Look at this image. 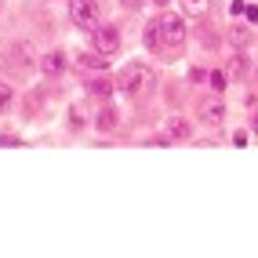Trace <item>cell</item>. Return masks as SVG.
I'll use <instances>...</instances> for the list:
<instances>
[{
    "mask_svg": "<svg viewBox=\"0 0 258 258\" xmlns=\"http://www.w3.org/2000/svg\"><path fill=\"white\" fill-rule=\"evenodd\" d=\"M153 84H157V77H153V70L146 62H131V66H124V73H120V91H124L127 98L149 95Z\"/></svg>",
    "mask_w": 258,
    "mask_h": 258,
    "instance_id": "6da1fadb",
    "label": "cell"
},
{
    "mask_svg": "<svg viewBox=\"0 0 258 258\" xmlns=\"http://www.w3.org/2000/svg\"><path fill=\"white\" fill-rule=\"evenodd\" d=\"M153 33H157L160 47H178L185 40V22L178 19V15H160V19L153 22Z\"/></svg>",
    "mask_w": 258,
    "mask_h": 258,
    "instance_id": "7a4b0ae2",
    "label": "cell"
},
{
    "mask_svg": "<svg viewBox=\"0 0 258 258\" xmlns=\"http://www.w3.org/2000/svg\"><path fill=\"white\" fill-rule=\"evenodd\" d=\"M197 116H200L208 127H218L222 120H226V106H222V98H218V95L200 98V102H197Z\"/></svg>",
    "mask_w": 258,
    "mask_h": 258,
    "instance_id": "3957f363",
    "label": "cell"
},
{
    "mask_svg": "<svg viewBox=\"0 0 258 258\" xmlns=\"http://www.w3.org/2000/svg\"><path fill=\"white\" fill-rule=\"evenodd\" d=\"M70 15H73V22L84 26V29L98 26V0H73V4H70Z\"/></svg>",
    "mask_w": 258,
    "mask_h": 258,
    "instance_id": "277c9868",
    "label": "cell"
},
{
    "mask_svg": "<svg viewBox=\"0 0 258 258\" xmlns=\"http://www.w3.org/2000/svg\"><path fill=\"white\" fill-rule=\"evenodd\" d=\"M91 44L102 51V55H109V51L120 47V29L116 26H91Z\"/></svg>",
    "mask_w": 258,
    "mask_h": 258,
    "instance_id": "5b68a950",
    "label": "cell"
},
{
    "mask_svg": "<svg viewBox=\"0 0 258 258\" xmlns=\"http://www.w3.org/2000/svg\"><path fill=\"white\" fill-rule=\"evenodd\" d=\"M40 70H44L47 77H58V73L66 70V58H62V51H51V55H44V62H40Z\"/></svg>",
    "mask_w": 258,
    "mask_h": 258,
    "instance_id": "8992f818",
    "label": "cell"
},
{
    "mask_svg": "<svg viewBox=\"0 0 258 258\" xmlns=\"http://www.w3.org/2000/svg\"><path fill=\"white\" fill-rule=\"evenodd\" d=\"M84 91H88L91 98H109V95H113V84H109V80H102V77H95V80L84 84Z\"/></svg>",
    "mask_w": 258,
    "mask_h": 258,
    "instance_id": "52a82bcc",
    "label": "cell"
},
{
    "mask_svg": "<svg viewBox=\"0 0 258 258\" xmlns=\"http://www.w3.org/2000/svg\"><path fill=\"white\" fill-rule=\"evenodd\" d=\"M116 124H120V120H116V109L113 106H106V109L95 116V127L98 131H116Z\"/></svg>",
    "mask_w": 258,
    "mask_h": 258,
    "instance_id": "ba28073f",
    "label": "cell"
},
{
    "mask_svg": "<svg viewBox=\"0 0 258 258\" xmlns=\"http://www.w3.org/2000/svg\"><path fill=\"white\" fill-rule=\"evenodd\" d=\"M229 44H233V47L251 44V29H247V26H233V29H229Z\"/></svg>",
    "mask_w": 258,
    "mask_h": 258,
    "instance_id": "9c48e42d",
    "label": "cell"
},
{
    "mask_svg": "<svg viewBox=\"0 0 258 258\" xmlns=\"http://www.w3.org/2000/svg\"><path fill=\"white\" fill-rule=\"evenodd\" d=\"M167 139H189V124L185 120H171L167 124Z\"/></svg>",
    "mask_w": 258,
    "mask_h": 258,
    "instance_id": "30bf717a",
    "label": "cell"
},
{
    "mask_svg": "<svg viewBox=\"0 0 258 258\" xmlns=\"http://www.w3.org/2000/svg\"><path fill=\"white\" fill-rule=\"evenodd\" d=\"M80 66H84V70H102L106 62H102L98 55H91V51H84V55H80Z\"/></svg>",
    "mask_w": 258,
    "mask_h": 258,
    "instance_id": "8fae6325",
    "label": "cell"
},
{
    "mask_svg": "<svg viewBox=\"0 0 258 258\" xmlns=\"http://www.w3.org/2000/svg\"><path fill=\"white\" fill-rule=\"evenodd\" d=\"M200 44H204V47H215V44H218V37H215L211 22H208V26H200Z\"/></svg>",
    "mask_w": 258,
    "mask_h": 258,
    "instance_id": "7c38bea8",
    "label": "cell"
},
{
    "mask_svg": "<svg viewBox=\"0 0 258 258\" xmlns=\"http://www.w3.org/2000/svg\"><path fill=\"white\" fill-rule=\"evenodd\" d=\"M8 106H11V88L0 80V109H8Z\"/></svg>",
    "mask_w": 258,
    "mask_h": 258,
    "instance_id": "4fadbf2b",
    "label": "cell"
},
{
    "mask_svg": "<svg viewBox=\"0 0 258 258\" xmlns=\"http://www.w3.org/2000/svg\"><path fill=\"white\" fill-rule=\"evenodd\" d=\"M244 62H247L244 55H236V58H233V73H236V77H244V70H247V66H244Z\"/></svg>",
    "mask_w": 258,
    "mask_h": 258,
    "instance_id": "5bb4252c",
    "label": "cell"
},
{
    "mask_svg": "<svg viewBox=\"0 0 258 258\" xmlns=\"http://www.w3.org/2000/svg\"><path fill=\"white\" fill-rule=\"evenodd\" d=\"M211 88L222 91V88H226V77H222V73H211Z\"/></svg>",
    "mask_w": 258,
    "mask_h": 258,
    "instance_id": "9a60e30c",
    "label": "cell"
},
{
    "mask_svg": "<svg viewBox=\"0 0 258 258\" xmlns=\"http://www.w3.org/2000/svg\"><path fill=\"white\" fill-rule=\"evenodd\" d=\"M204 4H208V0H185V8H189V11H204Z\"/></svg>",
    "mask_w": 258,
    "mask_h": 258,
    "instance_id": "2e32d148",
    "label": "cell"
},
{
    "mask_svg": "<svg viewBox=\"0 0 258 258\" xmlns=\"http://www.w3.org/2000/svg\"><path fill=\"white\" fill-rule=\"evenodd\" d=\"M120 4H124V8H139L142 0H120Z\"/></svg>",
    "mask_w": 258,
    "mask_h": 258,
    "instance_id": "e0dca14e",
    "label": "cell"
},
{
    "mask_svg": "<svg viewBox=\"0 0 258 258\" xmlns=\"http://www.w3.org/2000/svg\"><path fill=\"white\" fill-rule=\"evenodd\" d=\"M251 131H254V135H258V113H254V116H251Z\"/></svg>",
    "mask_w": 258,
    "mask_h": 258,
    "instance_id": "ac0fdd59",
    "label": "cell"
},
{
    "mask_svg": "<svg viewBox=\"0 0 258 258\" xmlns=\"http://www.w3.org/2000/svg\"><path fill=\"white\" fill-rule=\"evenodd\" d=\"M157 4H167V0H157Z\"/></svg>",
    "mask_w": 258,
    "mask_h": 258,
    "instance_id": "d6986e66",
    "label": "cell"
},
{
    "mask_svg": "<svg viewBox=\"0 0 258 258\" xmlns=\"http://www.w3.org/2000/svg\"><path fill=\"white\" fill-rule=\"evenodd\" d=\"M254 80H258V70H254Z\"/></svg>",
    "mask_w": 258,
    "mask_h": 258,
    "instance_id": "ffe728a7",
    "label": "cell"
}]
</instances>
